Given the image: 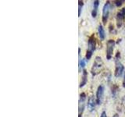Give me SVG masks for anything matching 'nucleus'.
Instances as JSON below:
<instances>
[{
  "label": "nucleus",
  "instance_id": "nucleus-1",
  "mask_svg": "<svg viewBox=\"0 0 125 117\" xmlns=\"http://www.w3.org/2000/svg\"><path fill=\"white\" fill-rule=\"evenodd\" d=\"M95 49H96V39L95 38V35L92 34L89 37L88 41V49L85 55L86 60L88 61L89 59H91L92 54L95 51Z\"/></svg>",
  "mask_w": 125,
  "mask_h": 117
},
{
  "label": "nucleus",
  "instance_id": "nucleus-2",
  "mask_svg": "<svg viewBox=\"0 0 125 117\" xmlns=\"http://www.w3.org/2000/svg\"><path fill=\"white\" fill-rule=\"evenodd\" d=\"M115 72L114 75L116 77H120L124 72V66L120 62V53L117 52L115 56Z\"/></svg>",
  "mask_w": 125,
  "mask_h": 117
},
{
  "label": "nucleus",
  "instance_id": "nucleus-3",
  "mask_svg": "<svg viewBox=\"0 0 125 117\" xmlns=\"http://www.w3.org/2000/svg\"><path fill=\"white\" fill-rule=\"evenodd\" d=\"M103 60H102V58L99 56H96L95 61H94L93 66L92 67V74L93 76H95L96 74L99 73V70L103 67Z\"/></svg>",
  "mask_w": 125,
  "mask_h": 117
},
{
  "label": "nucleus",
  "instance_id": "nucleus-4",
  "mask_svg": "<svg viewBox=\"0 0 125 117\" xmlns=\"http://www.w3.org/2000/svg\"><path fill=\"white\" fill-rule=\"evenodd\" d=\"M111 9V3L109 1H107L104 4L103 8V14H102V20H103V24H106V22L108 20L109 12Z\"/></svg>",
  "mask_w": 125,
  "mask_h": 117
},
{
  "label": "nucleus",
  "instance_id": "nucleus-5",
  "mask_svg": "<svg viewBox=\"0 0 125 117\" xmlns=\"http://www.w3.org/2000/svg\"><path fill=\"white\" fill-rule=\"evenodd\" d=\"M87 99V96L84 92L80 94L79 98V106H78V117H82L83 112L85 108V101Z\"/></svg>",
  "mask_w": 125,
  "mask_h": 117
},
{
  "label": "nucleus",
  "instance_id": "nucleus-6",
  "mask_svg": "<svg viewBox=\"0 0 125 117\" xmlns=\"http://www.w3.org/2000/svg\"><path fill=\"white\" fill-rule=\"evenodd\" d=\"M125 20V7H123L117 12L116 16V21L117 28H120L123 26Z\"/></svg>",
  "mask_w": 125,
  "mask_h": 117
},
{
  "label": "nucleus",
  "instance_id": "nucleus-7",
  "mask_svg": "<svg viewBox=\"0 0 125 117\" xmlns=\"http://www.w3.org/2000/svg\"><path fill=\"white\" fill-rule=\"evenodd\" d=\"M104 93H105V87L103 84H100L97 88L96 95H95V99L97 105H101L103 103L104 99Z\"/></svg>",
  "mask_w": 125,
  "mask_h": 117
},
{
  "label": "nucleus",
  "instance_id": "nucleus-8",
  "mask_svg": "<svg viewBox=\"0 0 125 117\" xmlns=\"http://www.w3.org/2000/svg\"><path fill=\"white\" fill-rule=\"evenodd\" d=\"M115 45H116L115 41L112 40V39L107 41L106 42V58L108 60H110L113 58V50H114Z\"/></svg>",
  "mask_w": 125,
  "mask_h": 117
},
{
  "label": "nucleus",
  "instance_id": "nucleus-9",
  "mask_svg": "<svg viewBox=\"0 0 125 117\" xmlns=\"http://www.w3.org/2000/svg\"><path fill=\"white\" fill-rule=\"evenodd\" d=\"M96 99L94 98V96H90L88 99V103H87V106L89 109L90 112H92L95 110V108L96 106Z\"/></svg>",
  "mask_w": 125,
  "mask_h": 117
},
{
  "label": "nucleus",
  "instance_id": "nucleus-10",
  "mask_svg": "<svg viewBox=\"0 0 125 117\" xmlns=\"http://www.w3.org/2000/svg\"><path fill=\"white\" fill-rule=\"evenodd\" d=\"M78 58H79V60H78V66H79V72H81V70L83 71L84 69V67L86 66V58H81V49H78Z\"/></svg>",
  "mask_w": 125,
  "mask_h": 117
},
{
  "label": "nucleus",
  "instance_id": "nucleus-11",
  "mask_svg": "<svg viewBox=\"0 0 125 117\" xmlns=\"http://www.w3.org/2000/svg\"><path fill=\"white\" fill-rule=\"evenodd\" d=\"M87 82H88V71L86 69H84L83 71H82L81 80L80 82L79 88H83L84 86H85V84H87Z\"/></svg>",
  "mask_w": 125,
  "mask_h": 117
},
{
  "label": "nucleus",
  "instance_id": "nucleus-12",
  "mask_svg": "<svg viewBox=\"0 0 125 117\" xmlns=\"http://www.w3.org/2000/svg\"><path fill=\"white\" fill-rule=\"evenodd\" d=\"M99 1L95 0V1L93 2V7H92V17L93 18H95L97 14H98V9H99Z\"/></svg>",
  "mask_w": 125,
  "mask_h": 117
},
{
  "label": "nucleus",
  "instance_id": "nucleus-13",
  "mask_svg": "<svg viewBox=\"0 0 125 117\" xmlns=\"http://www.w3.org/2000/svg\"><path fill=\"white\" fill-rule=\"evenodd\" d=\"M98 34L100 38L101 41H104L105 38V31L103 28V27L102 24H99L98 26Z\"/></svg>",
  "mask_w": 125,
  "mask_h": 117
},
{
  "label": "nucleus",
  "instance_id": "nucleus-14",
  "mask_svg": "<svg viewBox=\"0 0 125 117\" xmlns=\"http://www.w3.org/2000/svg\"><path fill=\"white\" fill-rule=\"evenodd\" d=\"M79 4H78V17H81V12H82V8H83V6H84V2L83 1H78Z\"/></svg>",
  "mask_w": 125,
  "mask_h": 117
},
{
  "label": "nucleus",
  "instance_id": "nucleus-15",
  "mask_svg": "<svg viewBox=\"0 0 125 117\" xmlns=\"http://www.w3.org/2000/svg\"><path fill=\"white\" fill-rule=\"evenodd\" d=\"M124 2H125L124 0H120V1H118V0H117V1H114V2H113V3L115 4V6H117V7L121 6Z\"/></svg>",
  "mask_w": 125,
  "mask_h": 117
},
{
  "label": "nucleus",
  "instance_id": "nucleus-16",
  "mask_svg": "<svg viewBox=\"0 0 125 117\" xmlns=\"http://www.w3.org/2000/svg\"><path fill=\"white\" fill-rule=\"evenodd\" d=\"M118 89V88H117V86L116 85H113V88H112V95H113V96H115V95H116V90Z\"/></svg>",
  "mask_w": 125,
  "mask_h": 117
},
{
  "label": "nucleus",
  "instance_id": "nucleus-17",
  "mask_svg": "<svg viewBox=\"0 0 125 117\" xmlns=\"http://www.w3.org/2000/svg\"><path fill=\"white\" fill-rule=\"evenodd\" d=\"M109 32L110 33H113V32H115L114 31V27H113V25L110 24L109 27Z\"/></svg>",
  "mask_w": 125,
  "mask_h": 117
},
{
  "label": "nucleus",
  "instance_id": "nucleus-18",
  "mask_svg": "<svg viewBox=\"0 0 125 117\" xmlns=\"http://www.w3.org/2000/svg\"><path fill=\"white\" fill-rule=\"evenodd\" d=\"M100 117H107V115H106V112H105V111L102 112L101 115H100Z\"/></svg>",
  "mask_w": 125,
  "mask_h": 117
},
{
  "label": "nucleus",
  "instance_id": "nucleus-19",
  "mask_svg": "<svg viewBox=\"0 0 125 117\" xmlns=\"http://www.w3.org/2000/svg\"><path fill=\"white\" fill-rule=\"evenodd\" d=\"M123 87L125 88V71H124V80H123Z\"/></svg>",
  "mask_w": 125,
  "mask_h": 117
},
{
  "label": "nucleus",
  "instance_id": "nucleus-20",
  "mask_svg": "<svg viewBox=\"0 0 125 117\" xmlns=\"http://www.w3.org/2000/svg\"><path fill=\"white\" fill-rule=\"evenodd\" d=\"M113 117H119V115L117 114V113H116V114H114L113 116Z\"/></svg>",
  "mask_w": 125,
  "mask_h": 117
},
{
  "label": "nucleus",
  "instance_id": "nucleus-21",
  "mask_svg": "<svg viewBox=\"0 0 125 117\" xmlns=\"http://www.w3.org/2000/svg\"><path fill=\"white\" fill-rule=\"evenodd\" d=\"M123 103L124 104V105H125V95L124 96V98H123Z\"/></svg>",
  "mask_w": 125,
  "mask_h": 117
}]
</instances>
